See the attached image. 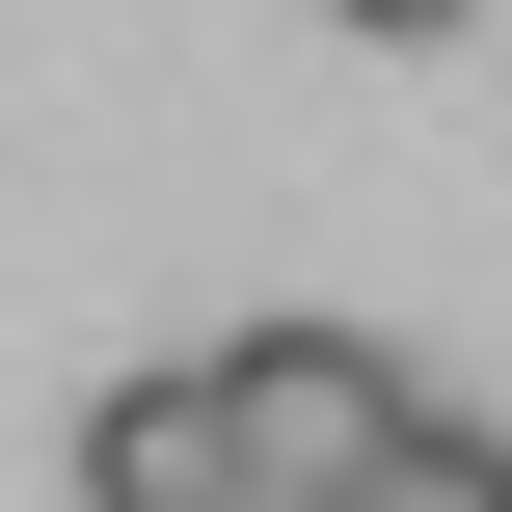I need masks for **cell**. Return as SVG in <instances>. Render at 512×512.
<instances>
[{
    "label": "cell",
    "instance_id": "obj_1",
    "mask_svg": "<svg viewBox=\"0 0 512 512\" xmlns=\"http://www.w3.org/2000/svg\"><path fill=\"white\" fill-rule=\"evenodd\" d=\"M216 432H243V486H297V512H351L405 432H432V378L378 351V324H243L216 351Z\"/></svg>",
    "mask_w": 512,
    "mask_h": 512
},
{
    "label": "cell",
    "instance_id": "obj_2",
    "mask_svg": "<svg viewBox=\"0 0 512 512\" xmlns=\"http://www.w3.org/2000/svg\"><path fill=\"white\" fill-rule=\"evenodd\" d=\"M216 486H243L216 351H162V378H108V405H81V512H216Z\"/></svg>",
    "mask_w": 512,
    "mask_h": 512
},
{
    "label": "cell",
    "instance_id": "obj_3",
    "mask_svg": "<svg viewBox=\"0 0 512 512\" xmlns=\"http://www.w3.org/2000/svg\"><path fill=\"white\" fill-rule=\"evenodd\" d=\"M351 512H512V432H459V405H432V432H405V459H378Z\"/></svg>",
    "mask_w": 512,
    "mask_h": 512
},
{
    "label": "cell",
    "instance_id": "obj_5",
    "mask_svg": "<svg viewBox=\"0 0 512 512\" xmlns=\"http://www.w3.org/2000/svg\"><path fill=\"white\" fill-rule=\"evenodd\" d=\"M216 512H297V486H216Z\"/></svg>",
    "mask_w": 512,
    "mask_h": 512
},
{
    "label": "cell",
    "instance_id": "obj_4",
    "mask_svg": "<svg viewBox=\"0 0 512 512\" xmlns=\"http://www.w3.org/2000/svg\"><path fill=\"white\" fill-rule=\"evenodd\" d=\"M324 27H378V54H432V27H486V0H324Z\"/></svg>",
    "mask_w": 512,
    "mask_h": 512
}]
</instances>
